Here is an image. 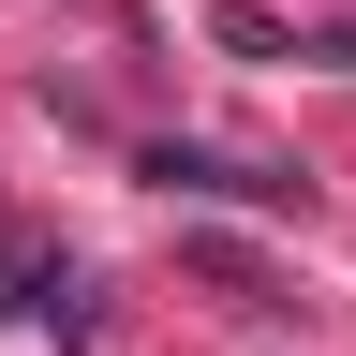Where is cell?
<instances>
[{"label": "cell", "instance_id": "7a4b0ae2", "mask_svg": "<svg viewBox=\"0 0 356 356\" xmlns=\"http://www.w3.org/2000/svg\"><path fill=\"white\" fill-rule=\"evenodd\" d=\"M193 267H208V282H222V297H238V312H282V297H267V267H252L238 238H193Z\"/></svg>", "mask_w": 356, "mask_h": 356}, {"label": "cell", "instance_id": "6da1fadb", "mask_svg": "<svg viewBox=\"0 0 356 356\" xmlns=\"http://www.w3.org/2000/svg\"><path fill=\"white\" fill-rule=\"evenodd\" d=\"M149 178L163 193H193V208H312V178H282V163H222V149H149Z\"/></svg>", "mask_w": 356, "mask_h": 356}]
</instances>
